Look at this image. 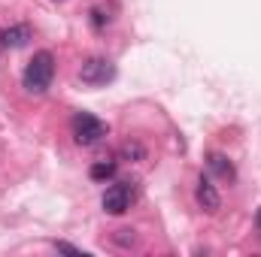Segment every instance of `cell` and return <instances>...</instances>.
Segmentation results:
<instances>
[{
  "instance_id": "1",
  "label": "cell",
  "mask_w": 261,
  "mask_h": 257,
  "mask_svg": "<svg viewBox=\"0 0 261 257\" xmlns=\"http://www.w3.org/2000/svg\"><path fill=\"white\" fill-rule=\"evenodd\" d=\"M52 76H55V58H52V52H37L34 61L24 70V88L34 91V94H43L49 88Z\"/></svg>"
},
{
  "instance_id": "2",
  "label": "cell",
  "mask_w": 261,
  "mask_h": 257,
  "mask_svg": "<svg viewBox=\"0 0 261 257\" xmlns=\"http://www.w3.org/2000/svg\"><path fill=\"white\" fill-rule=\"evenodd\" d=\"M79 79L85 82V85H107V82H113L116 79V67L113 61H107V58H88L82 70H79Z\"/></svg>"
},
{
  "instance_id": "3",
  "label": "cell",
  "mask_w": 261,
  "mask_h": 257,
  "mask_svg": "<svg viewBox=\"0 0 261 257\" xmlns=\"http://www.w3.org/2000/svg\"><path fill=\"white\" fill-rule=\"evenodd\" d=\"M103 133H107V124L97 121V118L88 115V112H79V115L73 118V136H76L79 145H91V142H97Z\"/></svg>"
},
{
  "instance_id": "4",
  "label": "cell",
  "mask_w": 261,
  "mask_h": 257,
  "mask_svg": "<svg viewBox=\"0 0 261 257\" xmlns=\"http://www.w3.org/2000/svg\"><path fill=\"white\" fill-rule=\"evenodd\" d=\"M128 206H130L128 185H113V188H107V194H103V209H107L110 215H125Z\"/></svg>"
},
{
  "instance_id": "5",
  "label": "cell",
  "mask_w": 261,
  "mask_h": 257,
  "mask_svg": "<svg viewBox=\"0 0 261 257\" xmlns=\"http://www.w3.org/2000/svg\"><path fill=\"white\" fill-rule=\"evenodd\" d=\"M195 197H197V203H200L203 212H219V206H222V197H219V191H216V185H213L210 179H203V176L197 179Z\"/></svg>"
},
{
  "instance_id": "6",
  "label": "cell",
  "mask_w": 261,
  "mask_h": 257,
  "mask_svg": "<svg viewBox=\"0 0 261 257\" xmlns=\"http://www.w3.org/2000/svg\"><path fill=\"white\" fill-rule=\"evenodd\" d=\"M28 40H31V27H28V24L6 27V30L0 34V43H3L6 49H21V46H28Z\"/></svg>"
},
{
  "instance_id": "7",
  "label": "cell",
  "mask_w": 261,
  "mask_h": 257,
  "mask_svg": "<svg viewBox=\"0 0 261 257\" xmlns=\"http://www.w3.org/2000/svg\"><path fill=\"white\" fill-rule=\"evenodd\" d=\"M210 170H213L219 179L234 182V167H231V160H228L225 154H210Z\"/></svg>"
},
{
  "instance_id": "8",
  "label": "cell",
  "mask_w": 261,
  "mask_h": 257,
  "mask_svg": "<svg viewBox=\"0 0 261 257\" xmlns=\"http://www.w3.org/2000/svg\"><path fill=\"white\" fill-rule=\"evenodd\" d=\"M113 173H116V160H97V164H91V179L94 182L113 179Z\"/></svg>"
},
{
  "instance_id": "9",
  "label": "cell",
  "mask_w": 261,
  "mask_h": 257,
  "mask_svg": "<svg viewBox=\"0 0 261 257\" xmlns=\"http://www.w3.org/2000/svg\"><path fill=\"white\" fill-rule=\"evenodd\" d=\"M116 242H119V245H134L137 236H134V230H119V233H116Z\"/></svg>"
},
{
  "instance_id": "10",
  "label": "cell",
  "mask_w": 261,
  "mask_h": 257,
  "mask_svg": "<svg viewBox=\"0 0 261 257\" xmlns=\"http://www.w3.org/2000/svg\"><path fill=\"white\" fill-rule=\"evenodd\" d=\"M55 248L61 251V254H76V257H85V251H79L76 245H70V242H55Z\"/></svg>"
},
{
  "instance_id": "11",
  "label": "cell",
  "mask_w": 261,
  "mask_h": 257,
  "mask_svg": "<svg viewBox=\"0 0 261 257\" xmlns=\"http://www.w3.org/2000/svg\"><path fill=\"white\" fill-rule=\"evenodd\" d=\"M122 154H125V157H137V160H140V157H143V148H140V145H137V142H134V145H125V148H122Z\"/></svg>"
},
{
  "instance_id": "12",
  "label": "cell",
  "mask_w": 261,
  "mask_h": 257,
  "mask_svg": "<svg viewBox=\"0 0 261 257\" xmlns=\"http://www.w3.org/2000/svg\"><path fill=\"white\" fill-rule=\"evenodd\" d=\"M91 21H94V27H103V21H107V18H103V12H97V9H94V12H91Z\"/></svg>"
},
{
  "instance_id": "13",
  "label": "cell",
  "mask_w": 261,
  "mask_h": 257,
  "mask_svg": "<svg viewBox=\"0 0 261 257\" xmlns=\"http://www.w3.org/2000/svg\"><path fill=\"white\" fill-rule=\"evenodd\" d=\"M255 227H258V233H261V209L255 212Z\"/></svg>"
}]
</instances>
